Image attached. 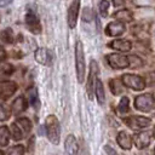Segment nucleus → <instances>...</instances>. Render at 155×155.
Returning <instances> with one entry per match:
<instances>
[{
    "instance_id": "f257e3e1",
    "label": "nucleus",
    "mask_w": 155,
    "mask_h": 155,
    "mask_svg": "<svg viewBox=\"0 0 155 155\" xmlns=\"http://www.w3.org/2000/svg\"><path fill=\"white\" fill-rule=\"evenodd\" d=\"M31 130V122L27 117L17 119L11 126V134L15 140H21L25 138Z\"/></svg>"
},
{
    "instance_id": "f03ea898",
    "label": "nucleus",
    "mask_w": 155,
    "mask_h": 155,
    "mask_svg": "<svg viewBox=\"0 0 155 155\" xmlns=\"http://www.w3.org/2000/svg\"><path fill=\"white\" fill-rule=\"evenodd\" d=\"M46 126V134L48 140L52 144H58L59 138H61V127H59V121L54 115H48L45 121Z\"/></svg>"
},
{
    "instance_id": "7ed1b4c3",
    "label": "nucleus",
    "mask_w": 155,
    "mask_h": 155,
    "mask_svg": "<svg viewBox=\"0 0 155 155\" xmlns=\"http://www.w3.org/2000/svg\"><path fill=\"white\" fill-rule=\"evenodd\" d=\"M75 67H76V76L78 81L81 84L85 79V56H84V47L81 41H76L75 44Z\"/></svg>"
},
{
    "instance_id": "20e7f679",
    "label": "nucleus",
    "mask_w": 155,
    "mask_h": 155,
    "mask_svg": "<svg viewBox=\"0 0 155 155\" xmlns=\"http://www.w3.org/2000/svg\"><path fill=\"white\" fill-rule=\"evenodd\" d=\"M155 105V98L151 93L139 94L134 98V108L139 111H150Z\"/></svg>"
},
{
    "instance_id": "39448f33",
    "label": "nucleus",
    "mask_w": 155,
    "mask_h": 155,
    "mask_svg": "<svg viewBox=\"0 0 155 155\" xmlns=\"http://www.w3.org/2000/svg\"><path fill=\"white\" fill-rule=\"evenodd\" d=\"M121 81L125 86L134 90V91H142L147 85L142 76L134 75V74H125L121 78Z\"/></svg>"
},
{
    "instance_id": "423d86ee",
    "label": "nucleus",
    "mask_w": 155,
    "mask_h": 155,
    "mask_svg": "<svg viewBox=\"0 0 155 155\" xmlns=\"http://www.w3.org/2000/svg\"><path fill=\"white\" fill-rule=\"evenodd\" d=\"M107 61L109 63V65L113 69H125L127 67H130V62H128V57L120 54V53H110L107 57Z\"/></svg>"
},
{
    "instance_id": "0eeeda50",
    "label": "nucleus",
    "mask_w": 155,
    "mask_h": 155,
    "mask_svg": "<svg viewBox=\"0 0 155 155\" xmlns=\"http://www.w3.org/2000/svg\"><path fill=\"white\" fill-rule=\"evenodd\" d=\"M97 74H98V65L96 63V61H91L90 63V73H88V80H87V94L88 98L92 99V94H93V88L96 86V81H97Z\"/></svg>"
},
{
    "instance_id": "6e6552de",
    "label": "nucleus",
    "mask_w": 155,
    "mask_h": 155,
    "mask_svg": "<svg viewBox=\"0 0 155 155\" xmlns=\"http://www.w3.org/2000/svg\"><path fill=\"white\" fill-rule=\"evenodd\" d=\"M125 122L131 128L139 130V128L148 127L151 124V120L149 117H144V116H130V117L125 119Z\"/></svg>"
},
{
    "instance_id": "1a4fd4ad",
    "label": "nucleus",
    "mask_w": 155,
    "mask_h": 155,
    "mask_svg": "<svg viewBox=\"0 0 155 155\" xmlns=\"http://www.w3.org/2000/svg\"><path fill=\"white\" fill-rule=\"evenodd\" d=\"M79 8H80V0H74L70 6L68 7L67 12V19H68V25L73 29L76 25L78 22V16H79Z\"/></svg>"
},
{
    "instance_id": "9d476101",
    "label": "nucleus",
    "mask_w": 155,
    "mask_h": 155,
    "mask_svg": "<svg viewBox=\"0 0 155 155\" xmlns=\"http://www.w3.org/2000/svg\"><path fill=\"white\" fill-rule=\"evenodd\" d=\"M16 90H17V85L13 81H8V80L0 81V99L10 98L11 96H13Z\"/></svg>"
},
{
    "instance_id": "9b49d317",
    "label": "nucleus",
    "mask_w": 155,
    "mask_h": 155,
    "mask_svg": "<svg viewBox=\"0 0 155 155\" xmlns=\"http://www.w3.org/2000/svg\"><path fill=\"white\" fill-rule=\"evenodd\" d=\"M35 59L38 63L42 64V65H51L52 64V54L47 48H38L34 53Z\"/></svg>"
},
{
    "instance_id": "f8f14e48",
    "label": "nucleus",
    "mask_w": 155,
    "mask_h": 155,
    "mask_svg": "<svg viewBox=\"0 0 155 155\" xmlns=\"http://www.w3.org/2000/svg\"><path fill=\"white\" fill-rule=\"evenodd\" d=\"M125 31V23L114 21L110 22L105 28V34L109 36H119Z\"/></svg>"
},
{
    "instance_id": "ddd939ff",
    "label": "nucleus",
    "mask_w": 155,
    "mask_h": 155,
    "mask_svg": "<svg viewBox=\"0 0 155 155\" xmlns=\"http://www.w3.org/2000/svg\"><path fill=\"white\" fill-rule=\"evenodd\" d=\"M25 23H27V25L29 27V29H30L31 33L39 34V33L41 31V27H40V23H39V18H38V16H36L34 12L29 11V12L27 13V16H25Z\"/></svg>"
},
{
    "instance_id": "4468645a",
    "label": "nucleus",
    "mask_w": 155,
    "mask_h": 155,
    "mask_svg": "<svg viewBox=\"0 0 155 155\" xmlns=\"http://www.w3.org/2000/svg\"><path fill=\"white\" fill-rule=\"evenodd\" d=\"M151 140V134L150 132L145 131V132H139L134 136V144L138 149H144L149 145Z\"/></svg>"
},
{
    "instance_id": "2eb2a0df",
    "label": "nucleus",
    "mask_w": 155,
    "mask_h": 155,
    "mask_svg": "<svg viewBox=\"0 0 155 155\" xmlns=\"http://www.w3.org/2000/svg\"><path fill=\"white\" fill-rule=\"evenodd\" d=\"M64 150H65V155H78L79 147H78V142H76V139L73 134H69L65 138Z\"/></svg>"
},
{
    "instance_id": "dca6fc26",
    "label": "nucleus",
    "mask_w": 155,
    "mask_h": 155,
    "mask_svg": "<svg viewBox=\"0 0 155 155\" xmlns=\"http://www.w3.org/2000/svg\"><path fill=\"white\" fill-rule=\"evenodd\" d=\"M109 46L114 50L121 51V52H127L131 50V42L128 40H124V39H117V40H113Z\"/></svg>"
},
{
    "instance_id": "f3484780",
    "label": "nucleus",
    "mask_w": 155,
    "mask_h": 155,
    "mask_svg": "<svg viewBox=\"0 0 155 155\" xmlns=\"http://www.w3.org/2000/svg\"><path fill=\"white\" fill-rule=\"evenodd\" d=\"M27 109V102L24 99V97H17L13 102H12V105H11V111L16 115L23 113L24 110Z\"/></svg>"
},
{
    "instance_id": "a211bd4d",
    "label": "nucleus",
    "mask_w": 155,
    "mask_h": 155,
    "mask_svg": "<svg viewBox=\"0 0 155 155\" xmlns=\"http://www.w3.org/2000/svg\"><path fill=\"white\" fill-rule=\"evenodd\" d=\"M116 140H117V143H119V145L122 148V149H131V147H132V138H131V136L128 134V133H126V132H124V131H121V132H119V134H117V137H116Z\"/></svg>"
},
{
    "instance_id": "6ab92c4d",
    "label": "nucleus",
    "mask_w": 155,
    "mask_h": 155,
    "mask_svg": "<svg viewBox=\"0 0 155 155\" xmlns=\"http://www.w3.org/2000/svg\"><path fill=\"white\" fill-rule=\"evenodd\" d=\"M94 92H96L97 101L99 102V104H104V102H105V93H104V87H103V84H102V81H101L99 79H97V81H96Z\"/></svg>"
},
{
    "instance_id": "aec40b11",
    "label": "nucleus",
    "mask_w": 155,
    "mask_h": 155,
    "mask_svg": "<svg viewBox=\"0 0 155 155\" xmlns=\"http://www.w3.org/2000/svg\"><path fill=\"white\" fill-rule=\"evenodd\" d=\"M28 102H29V104H30L33 108H35V109L39 108L40 102H39L38 90H36L35 87H31V88L28 91Z\"/></svg>"
},
{
    "instance_id": "412c9836",
    "label": "nucleus",
    "mask_w": 155,
    "mask_h": 155,
    "mask_svg": "<svg viewBox=\"0 0 155 155\" xmlns=\"http://www.w3.org/2000/svg\"><path fill=\"white\" fill-rule=\"evenodd\" d=\"M114 17L119 21V22H131L132 21V13L128 11V10H120L117 12L114 13Z\"/></svg>"
},
{
    "instance_id": "4be33fe9",
    "label": "nucleus",
    "mask_w": 155,
    "mask_h": 155,
    "mask_svg": "<svg viewBox=\"0 0 155 155\" xmlns=\"http://www.w3.org/2000/svg\"><path fill=\"white\" fill-rule=\"evenodd\" d=\"M10 139V131L6 126H0V147H6Z\"/></svg>"
},
{
    "instance_id": "5701e85b",
    "label": "nucleus",
    "mask_w": 155,
    "mask_h": 155,
    "mask_svg": "<svg viewBox=\"0 0 155 155\" xmlns=\"http://www.w3.org/2000/svg\"><path fill=\"white\" fill-rule=\"evenodd\" d=\"M11 109L6 105V104H4V103H0V121H6V120H8L10 119V116H11Z\"/></svg>"
},
{
    "instance_id": "b1692460",
    "label": "nucleus",
    "mask_w": 155,
    "mask_h": 155,
    "mask_svg": "<svg viewBox=\"0 0 155 155\" xmlns=\"http://www.w3.org/2000/svg\"><path fill=\"white\" fill-rule=\"evenodd\" d=\"M128 103H130L128 98H127V97H122V98L120 99L119 105H117V110H119V113H121V114L127 113V111H128Z\"/></svg>"
},
{
    "instance_id": "393cba45",
    "label": "nucleus",
    "mask_w": 155,
    "mask_h": 155,
    "mask_svg": "<svg viewBox=\"0 0 155 155\" xmlns=\"http://www.w3.org/2000/svg\"><path fill=\"white\" fill-rule=\"evenodd\" d=\"M0 38H1V40H4L5 42H12L13 41V33H12V30L11 29H5V30H2L1 33H0Z\"/></svg>"
},
{
    "instance_id": "a878e982",
    "label": "nucleus",
    "mask_w": 155,
    "mask_h": 155,
    "mask_svg": "<svg viewBox=\"0 0 155 155\" xmlns=\"http://www.w3.org/2000/svg\"><path fill=\"white\" fill-rule=\"evenodd\" d=\"M24 147L23 145H13L7 150V155H23Z\"/></svg>"
},
{
    "instance_id": "bb28decb",
    "label": "nucleus",
    "mask_w": 155,
    "mask_h": 155,
    "mask_svg": "<svg viewBox=\"0 0 155 155\" xmlns=\"http://www.w3.org/2000/svg\"><path fill=\"white\" fill-rule=\"evenodd\" d=\"M110 88H111V92H113L114 94H119V93H121V91H122L121 86L119 85V80H116V79L110 80Z\"/></svg>"
},
{
    "instance_id": "cd10ccee",
    "label": "nucleus",
    "mask_w": 155,
    "mask_h": 155,
    "mask_svg": "<svg viewBox=\"0 0 155 155\" xmlns=\"http://www.w3.org/2000/svg\"><path fill=\"white\" fill-rule=\"evenodd\" d=\"M13 73V67L11 64H5L4 67L0 68V75L1 76H7V75H11Z\"/></svg>"
},
{
    "instance_id": "c85d7f7f",
    "label": "nucleus",
    "mask_w": 155,
    "mask_h": 155,
    "mask_svg": "<svg viewBox=\"0 0 155 155\" xmlns=\"http://www.w3.org/2000/svg\"><path fill=\"white\" fill-rule=\"evenodd\" d=\"M108 7H109V1H107V0H102L101 2H99V12H101V15L103 16V17H107V15H108Z\"/></svg>"
},
{
    "instance_id": "c756f323",
    "label": "nucleus",
    "mask_w": 155,
    "mask_h": 155,
    "mask_svg": "<svg viewBox=\"0 0 155 155\" xmlns=\"http://www.w3.org/2000/svg\"><path fill=\"white\" fill-rule=\"evenodd\" d=\"M128 62H130V67H140L143 64V62L137 56H130Z\"/></svg>"
},
{
    "instance_id": "7c9ffc66",
    "label": "nucleus",
    "mask_w": 155,
    "mask_h": 155,
    "mask_svg": "<svg viewBox=\"0 0 155 155\" xmlns=\"http://www.w3.org/2000/svg\"><path fill=\"white\" fill-rule=\"evenodd\" d=\"M144 81H145V85H149V86L155 85V71L148 73L147 76H145V79H144Z\"/></svg>"
},
{
    "instance_id": "2f4dec72",
    "label": "nucleus",
    "mask_w": 155,
    "mask_h": 155,
    "mask_svg": "<svg viewBox=\"0 0 155 155\" xmlns=\"http://www.w3.org/2000/svg\"><path fill=\"white\" fill-rule=\"evenodd\" d=\"M5 58H6V52H5V50L0 46V63H1V62H4V61H5Z\"/></svg>"
},
{
    "instance_id": "473e14b6",
    "label": "nucleus",
    "mask_w": 155,
    "mask_h": 155,
    "mask_svg": "<svg viewBox=\"0 0 155 155\" xmlns=\"http://www.w3.org/2000/svg\"><path fill=\"white\" fill-rule=\"evenodd\" d=\"M104 150L107 151V154H108V155H116L115 150H114V149H111L110 147H104Z\"/></svg>"
},
{
    "instance_id": "72a5a7b5",
    "label": "nucleus",
    "mask_w": 155,
    "mask_h": 155,
    "mask_svg": "<svg viewBox=\"0 0 155 155\" xmlns=\"http://www.w3.org/2000/svg\"><path fill=\"white\" fill-rule=\"evenodd\" d=\"M12 0H0V7H5L7 6Z\"/></svg>"
},
{
    "instance_id": "f704fd0d",
    "label": "nucleus",
    "mask_w": 155,
    "mask_h": 155,
    "mask_svg": "<svg viewBox=\"0 0 155 155\" xmlns=\"http://www.w3.org/2000/svg\"><path fill=\"white\" fill-rule=\"evenodd\" d=\"M114 5L115 6H121V5H124V0H114Z\"/></svg>"
},
{
    "instance_id": "c9c22d12",
    "label": "nucleus",
    "mask_w": 155,
    "mask_h": 155,
    "mask_svg": "<svg viewBox=\"0 0 155 155\" xmlns=\"http://www.w3.org/2000/svg\"><path fill=\"white\" fill-rule=\"evenodd\" d=\"M139 155H154V153H151V151H144V153H140Z\"/></svg>"
},
{
    "instance_id": "e433bc0d",
    "label": "nucleus",
    "mask_w": 155,
    "mask_h": 155,
    "mask_svg": "<svg viewBox=\"0 0 155 155\" xmlns=\"http://www.w3.org/2000/svg\"><path fill=\"white\" fill-rule=\"evenodd\" d=\"M153 132H154V137H155V127H154V131Z\"/></svg>"
},
{
    "instance_id": "4c0bfd02",
    "label": "nucleus",
    "mask_w": 155,
    "mask_h": 155,
    "mask_svg": "<svg viewBox=\"0 0 155 155\" xmlns=\"http://www.w3.org/2000/svg\"><path fill=\"white\" fill-rule=\"evenodd\" d=\"M0 155H4V154H2V151H0Z\"/></svg>"
},
{
    "instance_id": "58836bf2",
    "label": "nucleus",
    "mask_w": 155,
    "mask_h": 155,
    "mask_svg": "<svg viewBox=\"0 0 155 155\" xmlns=\"http://www.w3.org/2000/svg\"><path fill=\"white\" fill-rule=\"evenodd\" d=\"M154 151H155V149H154Z\"/></svg>"
}]
</instances>
